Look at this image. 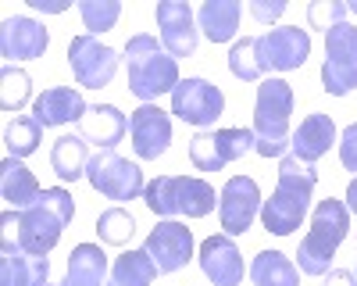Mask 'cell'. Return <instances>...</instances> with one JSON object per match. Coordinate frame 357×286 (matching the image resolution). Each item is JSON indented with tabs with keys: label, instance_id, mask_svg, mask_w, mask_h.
<instances>
[{
	"label": "cell",
	"instance_id": "1",
	"mask_svg": "<svg viewBox=\"0 0 357 286\" xmlns=\"http://www.w3.org/2000/svg\"><path fill=\"white\" fill-rule=\"evenodd\" d=\"M314 186H318V168L293 158V154H282L279 158V183H275L272 197L261 204V222L268 233H275V236L296 233L311 211Z\"/></svg>",
	"mask_w": 357,
	"mask_h": 286
},
{
	"label": "cell",
	"instance_id": "2",
	"mask_svg": "<svg viewBox=\"0 0 357 286\" xmlns=\"http://www.w3.org/2000/svg\"><path fill=\"white\" fill-rule=\"evenodd\" d=\"M126 72H129V90L151 104L161 93H172L178 86V61L165 50V43L151 33H136L126 43Z\"/></svg>",
	"mask_w": 357,
	"mask_h": 286
},
{
	"label": "cell",
	"instance_id": "3",
	"mask_svg": "<svg viewBox=\"0 0 357 286\" xmlns=\"http://www.w3.org/2000/svg\"><path fill=\"white\" fill-rule=\"evenodd\" d=\"M75 218V200L65 186H50L33 208L15 211V229H18V247L25 254H40L47 257L57 240H61L65 225Z\"/></svg>",
	"mask_w": 357,
	"mask_h": 286
},
{
	"label": "cell",
	"instance_id": "4",
	"mask_svg": "<svg viewBox=\"0 0 357 286\" xmlns=\"http://www.w3.org/2000/svg\"><path fill=\"white\" fill-rule=\"evenodd\" d=\"M289 114H293V86L282 75H268L254 97V151L261 158H282L289 147Z\"/></svg>",
	"mask_w": 357,
	"mask_h": 286
},
{
	"label": "cell",
	"instance_id": "5",
	"mask_svg": "<svg viewBox=\"0 0 357 286\" xmlns=\"http://www.w3.org/2000/svg\"><path fill=\"white\" fill-rule=\"evenodd\" d=\"M350 236V208L343 200L329 197L318 200L311 211V229L307 236L296 247V257H301V272L304 276H325L333 265V257L340 250V243Z\"/></svg>",
	"mask_w": 357,
	"mask_h": 286
},
{
	"label": "cell",
	"instance_id": "6",
	"mask_svg": "<svg viewBox=\"0 0 357 286\" xmlns=\"http://www.w3.org/2000/svg\"><path fill=\"white\" fill-rule=\"evenodd\" d=\"M143 204L158 218H175V215L204 218V215L215 211L218 193L207 179H197V176H158V179L146 183Z\"/></svg>",
	"mask_w": 357,
	"mask_h": 286
},
{
	"label": "cell",
	"instance_id": "7",
	"mask_svg": "<svg viewBox=\"0 0 357 286\" xmlns=\"http://www.w3.org/2000/svg\"><path fill=\"white\" fill-rule=\"evenodd\" d=\"M321 86L333 97H347L357 90V25L340 22L325 33Z\"/></svg>",
	"mask_w": 357,
	"mask_h": 286
},
{
	"label": "cell",
	"instance_id": "8",
	"mask_svg": "<svg viewBox=\"0 0 357 286\" xmlns=\"http://www.w3.org/2000/svg\"><path fill=\"white\" fill-rule=\"evenodd\" d=\"M307 54H311V33L301 25H279L254 36V61L261 75L301 68L307 61Z\"/></svg>",
	"mask_w": 357,
	"mask_h": 286
},
{
	"label": "cell",
	"instance_id": "9",
	"mask_svg": "<svg viewBox=\"0 0 357 286\" xmlns=\"http://www.w3.org/2000/svg\"><path fill=\"white\" fill-rule=\"evenodd\" d=\"M86 179L107 200H136L146 190L139 165L122 158L118 151H97L93 158H89V165H86Z\"/></svg>",
	"mask_w": 357,
	"mask_h": 286
},
{
	"label": "cell",
	"instance_id": "10",
	"mask_svg": "<svg viewBox=\"0 0 357 286\" xmlns=\"http://www.w3.org/2000/svg\"><path fill=\"white\" fill-rule=\"evenodd\" d=\"M254 151V129H204L190 140V161L197 172H222Z\"/></svg>",
	"mask_w": 357,
	"mask_h": 286
},
{
	"label": "cell",
	"instance_id": "11",
	"mask_svg": "<svg viewBox=\"0 0 357 286\" xmlns=\"http://www.w3.org/2000/svg\"><path fill=\"white\" fill-rule=\"evenodd\" d=\"M118 50L100 43L97 36H72L68 43V65H72V75L75 82L82 86V90H104V86H111L114 72H118Z\"/></svg>",
	"mask_w": 357,
	"mask_h": 286
},
{
	"label": "cell",
	"instance_id": "12",
	"mask_svg": "<svg viewBox=\"0 0 357 286\" xmlns=\"http://www.w3.org/2000/svg\"><path fill=\"white\" fill-rule=\"evenodd\" d=\"M222 111H225V93L215 82H207L200 75L178 79V86L172 90V114L190 122V126H197V129L215 126L222 119Z\"/></svg>",
	"mask_w": 357,
	"mask_h": 286
},
{
	"label": "cell",
	"instance_id": "13",
	"mask_svg": "<svg viewBox=\"0 0 357 286\" xmlns=\"http://www.w3.org/2000/svg\"><path fill=\"white\" fill-rule=\"evenodd\" d=\"M143 250L151 254L158 276H172V272H178V269L190 265V257H193V233H190L183 222L161 218L151 233H146Z\"/></svg>",
	"mask_w": 357,
	"mask_h": 286
},
{
	"label": "cell",
	"instance_id": "14",
	"mask_svg": "<svg viewBox=\"0 0 357 286\" xmlns=\"http://www.w3.org/2000/svg\"><path fill=\"white\" fill-rule=\"evenodd\" d=\"M261 186L250 176H232L218 193V222L225 236H243L261 211Z\"/></svg>",
	"mask_w": 357,
	"mask_h": 286
},
{
	"label": "cell",
	"instance_id": "15",
	"mask_svg": "<svg viewBox=\"0 0 357 286\" xmlns=\"http://www.w3.org/2000/svg\"><path fill=\"white\" fill-rule=\"evenodd\" d=\"M154 18H158V29H161V43L175 61L197 54L200 25H197V11L186 4V0H161Z\"/></svg>",
	"mask_w": 357,
	"mask_h": 286
},
{
	"label": "cell",
	"instance_id": "16",
	"mask_svg": "<svg viewBox=\"0 0 357 286\" xmlns=\"http://www.w3.org/2000/svg\"><path fill=\"white\" fill-rule=\"evenodd\" d=\"M50 47L47 25L29 18V15H11L0 22V57L8 61H36Z\"/></svg>",
	"mask_w": 357,
	"mask_h": 286
},
{
	"label": "cell",
	"instance_id": "17",
	"mask_svg": "<svg viewBox=\"0 0 357 286\" xmlns=\"http://www.w3.org/2000/svg\"><path fill=\"white\" fill-rule=\"evenodd\" d=\"M129 136L139 161H158L172 143V119L158 104H139L129 114Z\"/></svg>",
	"mask_w": 357,
	"mask_h": 286
},
{
	"label": "cell",
	"instance_id": "18",
	"mask_svg": "<svg viewBox=\"0 0 357 286\" xmlns=\"http://www.w3.org/2000/svg\"><path fill=\"white\" fill-rule=\"evenodd\" d=\"M197 262H200V272L215 286H240L243 283V254H240V247H236V240L225 236V233L207 236L200 243Z\"/></svg>",
	"mask_w": 357,
	"mask_h": 286
},
{
	"label": "cell",
	"instance_id": "19",
	"mask_svg": "<svg viewBox=\"0 0 357 286\" xmlns=\"http://www.w3.org/2000/svg\"><path fill=\"white\" fill-rule=\"evenodd\" d=\"M86 111H89V104L82 100V90H75V86H47V90L33 100V119L43 129L82 122Z\"/></svg>",
	"mask_w": 357,
	"mask_h": 286
},
{
	"label": "cell",
	"instance_id": "20",
	"mask_svg": "<svg viewBox=\"0 0 357 286\" xmlns=\"http://www.w3.org/2000/svg\"><path fill=\"white\" fill-rule=\"evenodd\" d=\"M333 143H336V122H333V114L311 111L307 119L293 129V136H289V154L301 158V161H307V165H318L325 154H329Z\"/></svg>",
	"mask_w": 357,
	"mask_h": 286
},
{
	"label": "cell",
	"instance_id": "21",
	"mask_svg": "<svg viewBox=\"0 0 357 286\" xmlns=\"http://www.w3.org/2000/svg\"><path fill=\"white\" fill-rule=\"evenodd\" d=\"M0 286H50V257L0 247Z\"/></svg>",
	"mask_w": 357,
	"mask_h": 286
},
{
	"label": "cell",
	"instance_id": "22",
	"mask_svg": "<svg viewBox=\"0 0 357 286\" xmlns=\"http://www.w3.org/2000/svg\"><path fill=\"white\" fill-rule=\"evenodd\" d=\"M126 129H129V122L114 104H93L79 122V136L86 143H93L97 151H114V143L126 136Z\"/></svg>",
	"mask_w": 357,
	"mask_h": 286
},
{
	"label": "cell",
	"instance_id": "23",
	"mask_svg": "<svg viewBox=\"0 0 357 286\" xmlns=\"http://www.w3.org/2000/svg\"><path fill=\"white\" fill-rule=\"evenodd\" d=\"M0 197L11 204V211H25L43 197V186L18 158H4L0 161Z\"/></svg>",
	"mask_w": 357,
	"mask_h": 286
},
{
	"label": "cell",
	"instance_id": "24",
	"mask_svg": "<svg viewBox=\"0 0 357 286\" xmlns=\"http://www.w3.org/2000/svg\"><path fill=\"white\" fill-rule=\"evenodd\" d=\"M107 279H111V262L97 243L72 247L65 286H107Z\"/></svg>",
	"mask_w": 357,
	"mask_h": 286
},
{
	"label": "cell",
	"instance_id": "25",
	"mask_svg": "<svg viewBox=\"0 0 357 286\" xmlns=\"http://www.w3.org/2000/svg\"><path fill=\"white\" fill-rule=\"evenodd\" d=\"M240 15H243L240 0H204L197 11V25L211 43H229L240 29Z\"/></svg>",
	"mask_w": 357,
	"mask_h": 286
},
{
	"label": "cell",
	"instance_id": "26",
	"mask_svg": "<svg viewBox=\"0 0 357 286\" xmlns=\"http://www.w3.org/2000/svg\"><path fill=\"white\" fill-rule=\"evenodd\" d=\"M89 143L79 133L68 136H57L54 147H50V168L61 183H75L79 176H86V165H89Z\"/></svg>",
	"mask_w": 357,
	"mask_h": 286
},
{
	"label": "cell",
	"instance_id": "27",
	"mask_svg": "<svg viewBox=\"0 0 357 286\" xmlns=\"http://www.w3.org/2000/svg\"><path fill=\"white\" fill-rule=\"evenodd\" d=\"M247 272L254 286H301V269L282 250H261Z\"/></svg>",
	"mask_w": 357,
	"mask_h": 286
},
{
	"label": "cell",
	"instance_id": "28",
	"mask_svg": "<svg viewBox=\"0 0 357 286\" xmlns=\"http://www.w3.org/2000/svg\"><path fill=\"white\" fill-rule=\"evenodd\" d=\"M154 279H158V269L151 262V254L139 247V250H126L114 257L107 286H151Z\"/></svg>",
	"mask_w": 357,
	"mask_h": 286
},
{
	"label": "cell",
	"instance_id": "29",
	"mask_svg": "<svg viewBox=\"0 0 357 286\" xmlns=\"http://www.w3.org/2000/svg\"><path fill=\"white\" fill-rule=\"evenodd\" d=\"M40 140H43V126L33 119V114H15V122L4 129V147L8 158H29L40 151Z\"/></svg>",
	"mask_w": 357,
	"mask_h": 286
},
{
	"label": "cell",
	"instance_id": "30",
	"mask_svg": "<svg viewBox=\"0 0 357 286\" xmlns=\"http://www.w3.org/2000/svg\"><path fill=\"white\" fill-rule=\"evenodd\" d=\"M29 100H33V79L29 72L4 65L0 68V107L4 111H22Z\"/></svg>",
	"mask_w": 357,
	"mask_h": 286
},
{
	"label": "cell",
	"instance_id": "31",
	"mask_svg": "<svg viewBox=\"0 0 357 286\" xmlns=\"http://www.w3.org/2000/svg\"><path fill=\"white\" fill-rule=\"evenodd\" d=\"M132 233H136V218H132L126 208H107V211H100V218H97V236H100V243L122 247V243L132 240Z\"/></svg>",
	"mask_w": 357,
	"mask_h": 286
},
{
	"label": "cell",
	"instance_id": "32",
	"mask_svg": "<svg viewBox=\"0 0 357 286\" xmlns=\"http://www.w3.org/2000/svg\"><path fill=\"white\" fill-rule=\"evenodd\" d=\"M79 15H82L86 33L100 36V33H107V29H114L118 15H122V4H118V0H82Z\"/></svg>",
	"mask_w": 357,
	"mask_h": 286
},
{
	"label": "cell",
	"instance_id": "33",
	"mask_svg": "<svg viewBox=\"0 0 357 286\" xmlns=\"http://www.w3.org/2000/svg\"><path fill=\"white\" fill-rule=\"evenodd\" d=\"M229 72L243 82H257L261 72H257V61H254V36H243L236 40L232 50H229Z\"/></svg>",
	"mask_w": 357,
	"mask_h": 286
},
{
	"label": "cell",
	"instance_id": "34",
	"mask_svg": "<svg viewBox=\"0 0 357 286\" xmlns=\"http://www.w3.org/2000/svg\"><path fill=\"white\" fill-rule=\"evenodd\" d=\"M347 15H350V8L343 0H314V4H307V25L321 29V33H329L333 25L347 22Z\"/></svg>",
	"mask_w": 357,
	"mask_h": 286
},
{
	"label": "cell",
	"instance_id": "35",
	"mask_svg": "<svg viewBox=\"0 0 357 286\" xmlns=\"http://www.w3.org/2000/svg\"><path fill=\"white\" fill-rule=\"evenodd\" d=\"M340 161L347 172H357V122L340 133Z\"/></svg>",
	"mask_w": 357,
	"mask_h": 286
},
{
	"label": "cell",
	"instance_id": "36",
	"mask_svg": "<svg viewBox=\"0 0 357 286\" xmlns=\"http://www.w3.org/2000/svg\"><path fill=\"white\" fill-rule=\"evenodd\" d=\"M250 15L257 18V22H275V18H282L286 15V0H254L250 4Z\"/></svg>",
	"mask_w": 357,
	"mask_h": 286
},
{
	"label": "cell",
	"instance_id": "37",
	"mask_svg": "<svg viewBox=\"0 0 357 286\" xmlns=\"http://www.w3.org/2000/svg\"><path fill=\"white\" fill-rule=\"evenodd\" d=\"M321 286H357V276L350 269H329L321 276Z\"/></svg>",
	"mask_w": 357,
	"mask_h": 286
},
{
	"label": "cell",
	"instance_id": "38",
	"mask_svg": "<svg viewBox=\"0 0 357 286\" xmlns=\"http://www.w3.org/2000/svg\"><path fill=\"white\" fill-rule=\"evenodd\" d=\"M29 8L43 11V15H61V11H68V4H61V0H29Z\"/></svg>",
	"mask_w": 357,
	"mask_h": 286
},
{
	"label": "cell",
	"instance_id": "39",
	"mask_svg": "<svg viewBox=\"0 0 357 286\" xmlns=\"http://www.w3.org/2000/svg\"><path fill=\"white\" fill-rule=\"evenodd\" d=\"M347 208H350V215H357V176L347 186Z\"/></svg>",
	"mask_w": 357,
	"mask_h": 286
},
{
	"label": "cell",
	"instance_id": "40",
	"mask_svg": "<svg viewBox=\"0 0 357 286\" xmlns=\"http://www.w3.org/2000/svg\"><path fill=\"white\" fill-rule=\"evenodd\" d=\"M347 8H350V11H354V15H357V0H350V4H347Z\"/></svg>",
	"mask_w": 357,
	"mask_h": 286
},
{
	"label": "cell",
	"instance_id": "41",
	"mask_svg": "<svg viewBox=\"0 0 357 286\" xmlns=\"http://www.w3.org/2000/svg\"><path fill=\"white\" fill-rule=\"evenodd\" d=\"M61 286H65V283H61Z\"/></svg>",
	"mask_w": 357,
	"mask_h": 286
}]
</instances>
